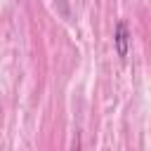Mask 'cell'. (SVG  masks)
I'll list each match as a JSON object with an SVG mask.
<instances>
[{"label": "cell", "mask_w": 151, "mask_h": 151, "mask_svg": "<svg viewBox=\"0 0 151 151\" xmlns=\"http://www.w3.org/2000/svg\"><path fill=\"white\" fill-rule=\"evenodd\" d=\"M130 40H132V35H130L127 24H125L123 19H118V21H116V28H113V47H116V54H118L120 59L127 57V52H130Z\"/></svg>", "instance_id": "obj_1"}]
</instances>
